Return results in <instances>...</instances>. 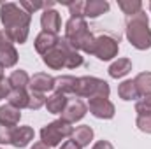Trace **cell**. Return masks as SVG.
I'll list each match as a JSON object with an SVG mask.
<instances>
[{
	"label": "cell",
	"mask_w": 151,
	"mask_h": 149,
	"mask_svg": "<svg viewBox=\"0 0 151 149\" xmlns=\"http://www.w3.org/2000/svg\"><path fill=\"white\" fill-rule=\"evenodd\" d=\"M67 102H69L67 95L55 91L51 97L46 98V109H47V112H51V114H62L63 109H65V105H67Z\"/></svg>",
	"instance_id": "cell-14"
},
{
	"label": "cell",
	"mask_w": 151,
	"mask_h": 149,
	"mask_svg": "<svg viewBox=\"0 0 151 149\" xmlns=\"http://www.w3.org/2000/svg\"><path fill=\"white\" fill-rule=\"evenodd\" d=\"M2 79H5V77H4V69L0 67V81H2Z\"/></svg>",
	"instance_id": "cell-37"
},
{
	"label": "cell",
	"mask_w": 151,
	"mask_h": 149,
	"mask_svg": "<svg viewBox=\"0 0 151 149\" xmlns=\"http://www.w3.org/2000/svg\"><path fill=\"white\" fill-rule=\"evenodd\" d=\"M109 11V4L106 0H88L84 2V18H99L100 14Z\"/></svg>",
	"instance_id": "cell-17"
},
{
	"label": "cell",
	"mask_w": 151,
	"mask_h": 149,
	"mask_svg": "<svg viewBox=\"0 0 151 149\" xmlns=\"http://www.w3.org/2000/svg\"><path fill=\"white\" fill-rule=\"evenodd\" d=\"M139 97H151V72H141L134 79Z\"/></svg>",
	"instance_id": "cell-22"
},
{
	"label": "cell",
	"mask_w": 151,
	"mask_h": 149,
	"mask_svg": "<svg viewBox=\"0 0 151 149\" xmlns=\"http://www.w3.org/2000/svg\"><path fill=\"white\" fill-rule=\"evenodd\" d=\"M76 86H77V77L72 75H62L55 79V91L58 93H76Z\"/></svg>",
	"instance_id": "cell-18"
},
{
	"label": "cell",
	"mask_w": 151,
	"mask_h": 149,
	"mask_svg": "<svg viewBox=\"0 0 151 149\" xmlns=\"http://www.w3.org/2000/svg\"><path fill=\"white\" fill-rule=\"evenodd\" d=\"M109 84L104 79L84 75L77 77V86H76V97H84V98H109Z\"/></svg>",
	"instance_id": "cell-3"
},
{
	"label": "cell",
	"mask_w": 151,
	"mask_h": 149,
	"mask_svg": "<svg viewBox=\"0 0 151 149\" xmlns=\"http://www.w3.org/2000/svg\"><path fill=\"white\" fill-rule=\"evenodd\" d=\"M4 34L11 42H18V44H25L28 37V28H5Z\"/></svg>",
	"instance_id": "cell-26"
},
{
	"label": "cell",
	"mask_w": 151,
	"mask_h": 149,
	"mask_svg": "<svg viewBox=\"0 0 151 149\" xmlns=\"http://www.w3.org/2000/svg\"><path fill=\"white\" fill-rule=\"evenodd\" d=\"M7 100H9V105L21 111V109L28 107V91L27 90H11Z\"/></svg>",
	"instance_id": "cell-21"
},
{
	"label": "cell",
	"mask_w": 151,
	"mask_h": 149,
	"mask_svg": "<svg viewBox=\"0 0 151 149\" xmlns=\"http://www.w3.org/2000/svg\"><path fill=\"white\" fill-rule=\"evenodd\" d=\"M130 70H132V62L128 58H118L109 67V75L114 79H119V77H125Z\"/></svg>",
	"instance_id": "cell-20"
},
{
	"label": "cell",
	"mask_w": 151,
	"mask_h": 149,
	"mask_svg": "<svg viewBox=\"0 0 151 149\" xmlns=\"http://www.w3.org/2000/svg\"><path fill=\"white\" fill-rule=\"evenodd\" d=\"M30 149H49V148H47L44 142H35V144H34V146H32Z\"/></svg>",
	"instance_id": "cell-36"
},
{
	"label": "cell",
	"mask_w": 151,
	"mask_h": 149,
	"mask_svg": "<svg viewBox=\"0 0 151 149\" xmlns=\"http://www.w3.org/2000/svg\"><path fill=\"white\" fill-rule=\"evenodd\" d=\"M21 119V112L19 109L12 107V105H2L0 107V125H5V126H16Z\"/></svg>",
	"instance_id": "cell-16"
},
{
	"label": "cell",
	"mask_w": 151,
	"mask_h": 149,
	"mask_svg": "<svg viewBox=\"0 0 151 149\" xmlns=\"http://www.w3.org/2000/svg\"><path fill=\"white\" fill-rule=\"evenodd\" d=\"M118 95H119L121 100H135L139 97L137 88H135V82L134 81H123L118 86Z\"/></svg>",
	"instance_id": "cell-24"
},
{
	"label": "cell",
	"mask_w": 151,
	"mask_h": 149,
	"mask_svg": "<svg viewBox=\"0 0 151 149\" xmlns=\"http://www.w3.org/2000/svg\"><path fill=\"white\" fill-rule=\"evenodd\" d=\"M88 109L99 119H111L114 116V112H116L113 102L107 100V98H90Z\"/></svg>",
	"instance_id": "cell-8"
},
{
	"label": "cell",
	"mask_w": 151,
	"mask_h": 149,
	"mask_svg": "<svg viewBox=\"0 0 151 149\" xmlns=\"http://www.w3.org/2000/svg\"><path fill=\"white\" fill-rule=\"evenodd\" d=\"M72 132H74V128L69 123H65L63 119H56L40 130V140L47 148H55V146H60L62 139L72 137Z\"/></svg>",
	"instance_id": "cell-5"
},
{
	"label": "cell",
	"mask_w": 151,
	"mask_h": 149,
	"mask_svg": "<svg viewBox=\"0 0 151 149\" xmlns=\"http://www.w3.org/2000/svg\"><path fill=\"white\" fill-rule=\"evenodd\" d=\"M91 149H114V148H113V144H111L109 140H99Z\"/></svg>",
	"instance_id": "cell-34"
},
{
	"label": "cell",
	"mask_w": 151,
	"mask_h": 149,
	"mask_svg": "<svg viewBox=\"0 0 151 149\" xmlns=\"http://www.w3.org/2000/svg\"><path fill=\"white\" fill-rule=\"evenodd\" d=\"M2 35H4V32H0V39H2Z\"/></svg>",
	"instance_id": "cell-38"
},
{
	"label": "cell",
	"mask_w": 151,
	"mask_h": 149,
	"mask_svg": "<svg viewBox=\"0 0 151 149\" xmlns=\"http://www.w3.org/2000/svg\"><path fill=\"white\" fill-rule=\"evenodd\" d=\"M72 140H74L76 144H79L81 148L88 146L93 140V130H91V126H88V125L77 126L74 132H72Z\"/></svg>",
	"instance_id": "cell-19"
},
{
	"label": "cell",
	"mask_w": 151,
	"mask_h": 149,
	"mask_svg": "<svg viewBox=\"0 0 151 149\" xmlns=\"http://www.w3.org/2000/svg\"><path fill=\"white\" fill-rule=\"evenodd\" d=\"M135 111L139 112V116L151 114V97H144L135 104Z\"/></svg>",
	"instance_id": "cell-31"
},
{
	"label": "cell",
	"mask_w": 151,
	"mask_h": 149,
	"mask_svg": "<svg viewBox=\"0 0 151 149\" xmlns=\"http://www.w3.org/2000/svg\"><path fill=\"white\" fill-rule=\"evenodd\" d=\"M28 86L32 91H39V93L51 91V90H55V77H51L49 74H44V72H37L30 77Z\"/></svg>",
	"instance_id": "cell-12"
},
{
	"label": "cell",
	"mask_w": 151,
	"mask_h": 149,
	"mask_svg": "<svg viewBox=\"0 0 151 149\" xmlns=\"http://www.w3.org/2000/svg\"><path fill=\"white\" fill-rule=\"evenodd\" d=\"M137 128L144 133H151V114H144V116H137L135 121Z\"/></svg>",
	"instance_id": "cell-30"
},
{
	"label": "cell",
	"mask_w": 151,
	"mask_h": 149,
	"mask_svg": "<svg viewBox=\"0 0 151 149\" xmlns=\"http://www.w3.org/2000/svg\"><path fill=\"white\" fill-rule=\"evenodd\" d=\"M118 40L111 35H100V37H95V46H93V53L99 60L102 62H109L113 60L114 56L118 54Z\"/></svg>",
	"instance_id": "cell-7"
},
{
	"label": "cell",
	"mask_w": 151,
	"mask_h": 149,
	"mask_svg": "<svg viewBox=\"0 0 151 149\" xmlns=\"http://www.w3.org/2000/svg\"><path fill=\"white\" fill-rule=\"evenodd\" d=\"M9 86L11 90H25L30 82V77L25 70H14L12 74L9 75Z\"/></svg>",
	"instance_id": "cell-23"
},
{
	"label": "cell",
	"mask_w": 151,
	"mask_h": 149,
	"mask_svg": "<svg viewBox=\"0 0 151 149\" xmlns=\"http://www.w3.org/2000/svg\"><path fill=\"white\" fill-rule=\"evenodd\" d=\"M9 93H11L9 81H7V79H2V81H0V100H2V98H7Z\"/></svg>",
	"instance_id": "cell-33"
},
{
	"label": "cell",
	"mask_w": 151,
	"mask_h": 149,
	"mask_svg": "<svg viewBox=\"0 0 151 149\" xmlns=\"http://www.w3.org/2000/svg\"><path fill=\"white\" fill-rule=\"evenodd\" d=\"M65 39L70 42L76 51H84L88 54L93 53L95 37L88 30V25L83 18H70L65 25Z\"/></svg>",
	"instance_id": "cell-2"
},
{
	"label": "cell",
	"mask_w": 151,
	"mask_h": 149,
	"mask_svg": "<svg viewBox=\"0 0 151 149\" xmlns=\"http://www.w3.org/2000/svg\"><path fill=\"white\" fill-rule=\"evenodd\" d=\"M86 111H88V107H86L79 98H72V100L67 102V105H65V109L62 112V117H60V119H63L65 123L72 125L76 121L83 119L84 114H86Z\"/></svg>",
	"instance_id": "cell-10"
},
{
	"label": "cell",
	"mask_w": 151,
	"mask_h": 149,
	"mask_svg": "<svg viewBox=\"0 0 151 149\" xmlns=\"http://www.w3.org/2000/svg\"><path fill=\"white\" fill-rule=\"evenodd\" d=\"M19 7L23 9V11H27L28 14H32V12H35L39 9H51V7H55V2H28V0H23L21 4H19Z\"/></svg>",
	"instance_id": "cell-27"
},
{
	"label": "cell",
	"mask_w": 151,
	"mask_h": 149,
	"mask_svg": "<svg viewBox=\"0 0 151 149\" xmlns=\"http://www.w3.org/2000/svg\"><path fill=\"white\" fill-rule=\"evenodd\" d=\"M42 105H46V95L30 90V91H28V109L37 111V109H40Z\"/></svg>",
	"instance_id": "cell-28"
},
{
	"label": "cell",
	"mask_w": 151,
	"mask_h": 149,
	"mask_svg": "<svg viewBox=\"0 0 151 149\" xmlns=\"http://www.w3.org/2000/svg\"><path fill=\"white\" fill-rule=\"evenodd\" d=\"M70 49H74V47L70 46V42H69L67 39L65 37L58 39L56 46L42 56V62H44L49 69H53V70H60L62 67L67 65V56H69V51H70Z\"/></svg>",
	"instance_id": "cell-6"
},
{
	"label": "cell",
	"mask_w": 151,
	"mask_h": 149,
	"mask_svg": "<svg viewBox=\"0 0 151 149\" xmlns=\"http://www.w3.org/2000/svg\"><path fill=\"white\" fill-rule=\"evenodd\" d=\"M56 42H58V37H56L55 34L40 32L37 37H35V49H37V53H40V54L44 56L47 51H51V49L56 46Z\"/></svg>",
	"instance_id": "cell-15"
},
{
	"label": "cell",
	"mask_w": 151,
	"mask_h": 149,
	"mask_svg": "<svg viewBox=\"0 0 151 149\" xmlns=\"http://www.w3.org/2000/svg\"><path fill=\"white\" fill-rule=\"evenodd\" d=\"M60 149H81V146L76 144L74 140H67V142H63V144L60 146Z\"/></svg>",
	"instance_id": "cell-35"
},
{
	"label": "cell",
	"mask_w": 151,
	"mask_h": 149,
	"mask_svg": "<svg viewBox=\"0 0 151 149\" xmlns=\"http://www.w3.org/2000/svg\"><path fill=\"white\" fill-rule=\"evenodd\" d=\"M67 5H69L72 18H84V2L76 0V2H67Z\"/></svg>",
	"instance_id": "cell-29"
},
{
	"label": "cell",
	"mask_w": 151,
	"mask_h": 149,
	"mask_svg": "<svg viewBox=\"0 0 151 149\" xmlns=\"http://www.w3.org/2000/svg\"><path fill=\"white\" fill-rule=\"evenodd\" d=\"M34 135H35V132H34L32 126H16L14 128V133H12L11 144L14 148L21 149V148H25V146H28L34 140Z\"/></svg>",
	"instance_id": "cell-13"
},
{
	"label": "cell",
	"mask_w": 151,
	"mask_h": 149,
	"mask_svg": "<svg viewBox=\"0 0 151 149\" xmlns=\"http://www.w3.org/2000/svg\"><path fill=\"white\" fill-rule=\"evenodd\" d=\"M127 39L128 42L139 49V51H144V49H150L151 47V30H150V19H148V14L144 11L134 14V16H127Z\"/></svg>",
	"instance_id": "cell-1"
},
{
	"label": "cell",
	"mask_w": 151,
	"mask_h": 149,
	"mask_svg": "<svg viewBox=\"0 0 151 149\" xmlns=\"http://www.w3.org/2000/svg\"><path fill=\"white\" fill-rule=\"evenodd\" d=\"M150 11H151V4H150Z\"/></svg>",
	"instance_id": "cell-39"
},
{
	"label": "cell",
	"mask_w": 151,
	"mask_h": 149,
	"mask_svg": "<svg viewBox=\"0 0 151 149\" xmlns=\"http://www.w3.org/2000/svg\"><path fill=\"white\" fill-rule=\"evenodd\" d=\"M16 126H5L0 125V144H11L12 140V133H14Z\"/></svg>",
	"instance_id": "cell-32"
},
{
	"label": "cell",
	"mask_w": 151,
	"mask_h": 149,
	"mask_svg": "<svg viewBox=\"0 0 151 149\" xmlns=\"http://www.w3.org/2000/svg\"><path fill=\"white\" fill-rule=\"evenodd\" d=\"M40 25H42V32H47V34H58L60 28H62V18L56 11L53 9H47L44 11V14L40 16Z\"/></svg>",
	"instance_id": "cell-11"
},
{
	"label": "cell",
	"mask_w": 151,
	"mask_h": 149,
	"mask_svg": "<svg viewBox=\"0 0 151 149\" xmlns=\"http://www.w3.org/2000/svg\"><path fill=\"white\" fill-rule=\"evenodd\" d=\"M0 21L5 28H30L32 14L23 11L16 4H4L0 5Z\"/></svg>",
	"instance_id": "cell-4"
},
{
	"label": "cell",
	"mask_w": 151,
	"mask_h": 149,
	"mask_svg": "<svg viewBox=\"0 0 151 149\" xmlns=\"http://www.w3.org/2000/svg\"><path fill=\"white\" fill-rule=\"evenodd\" d=\"M16 63H18V51L4 34L0 39V67L9 69V67H14Z\"/></svg>",
	"instance_id": "cell-9"
},
{
	"label": "cell",
	"mask_w": 151,
	"mask_h": 149,
	"mask_svg": "<svg viewBox=\"0 0 151 149\" xmlns=\"http://www.w3.org/2000/svg\"><path fill=\"white\" fill-rule=\"evenodd\" d=\"M118 5L127 16H134V14L142 11V2L141 0H119Z\"/></svg>",
	"instance_id": "cell-25"
}]
</instances>
